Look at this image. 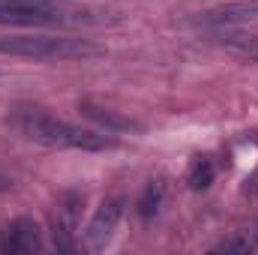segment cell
<instances>
[{"mask_svg":"<svg viewBox=\"0 0 258 255\" xmlns=\"http://www.w3.org/2000/svg\"><path fill=\"white\" fill-rule=\"evenodd\" d=\"M9 123L18 129L27 141L57 147V150H84V153H102L117 147V141L108 132L84 129L75 123H66L60 117H51L39 108H15L9 114Z\"/></svg>","mask_w":258,"mask_h":255,"instance_id":"cell-1","label":"cell"},{"mask_svg":"<svg viewBox=\"0 0 258 255\" xmlns=\"http://www.w3.org/2000/svg\"><path fill=\"white\" fill-rule=\"evenodd\" d=\"M102 9L69 6L66 0H0V24L12 27H78V24H108Z\"/></svg>","mask_w":258,"mask_h":255,"instance_id":"cell-2","label":"cell"},{"mask_svg":"<svg viewBox=\"0 0 258 255\" xmlns=\"http://www.w3.org/2000/svg\"><path fill=\"white\" fill-rule=\"evenodd\" d=\"M0 54L33 60H90L102 57L105 48L90 39L72 36H0Z\"/></svg>","mask_w":258,"mask_h":255,"instance_id":"cell-3","label":"cell"},{"mask_svg":"<svg viewBox=\"0 0 258 255\" xmlns=\"http://www.w3.org/2000/svg\"><path fill=\"white\" fill-rule=\"evenodd\" d=\"M120 219H123V201H120V198L102 201V204H99V210L93 213V219L87 222L84 234H81V237H84V246H87V249H93V252L105 249V246H108V240L114 237V231H117Z\"/></svg>","mask_w":258,"mask_h":255,"instance_id":"cell-4","label":"cell"},{"mask_svg":"<svg viewBox=\"0 0 258 255\" xmlns=\"http://www.w3.org/2000/svg\"><path fill=\"white\" fill-rule=\"evenodd\" d=\"M249 21H258V0H231V3L213 6L210 12L201 15V24H207V27L249 24Z\"/></svg>","mask_w":258,"mask_h":255,"instance_id":"cell-5","label":"cell"},{"mask_svg":"<svg viewBox=\"0 0 258 255\" xmlns=\"http://www.w3.org/2000/svg\"><path fill=\"white\" fill-rule=\"evenodd\" d=\"M42 231L33 219L21 216L9 225V237H6V249L9 252H18V255H33V252H42Z\"/></svg>","mask_w":258,"mask_h":255,"instance_id":"cell-6","label":"cell"},{"mask_svg":"<svg viewBox=\"0 0 258 255\" xmlns=\"http://www.w3.org/2000/svg\"><path fill=\"white\" fill-rule=\"evenodd\" d=\"M216 45H222L225 51L237 54V57H246V60H255L258 63V36L255 33H240V30H213L210 33Z\"/></svg>","mask_w":258,"mask_h":255,"instance_id":"cell-7","label":"cell"},{"mask_svg":"<svg viewBox=\"0 0 258 255\" xmlns=\"http://www.w3.org/2000/svg\"><path fill=\"white\" fill-rule=\"evenodd\" d=\"M165 180L162 177H156V180H150L147 186H144V195H141V201H138V213H141V219H150V216H156L159 213V207H162V201H165Z\"/></svg>","mask_w":258,"mask_h":255,"instance_id":"cell-8","label":"cell"},{"mask_svg":"<svg viewBox=\"0 0 258 255\" xmlns=\"http://www.w3.org/2000/svg\"><path fill=\"white\" fill-rule=\"evenodd\" d=\"M90 120H96V123H102L105 126V132H120V129H141L138 123H132V120H126V117H117L114 111H105V108H96V105H90V102H81L78 105Z\"/></svg>","mask_w":258,"mask_h":255,"instance_id":"cell-9","label":"cell"},{"mask_svg":"<svg viewBox=\"0 0 258 255\" xmlns=\"http://www.w3.org/2000/svg\"><path fill=\"white\" fill-rule=\"evenodd\" d=\"M213 177H216V165H213L210 159H195L192 168H189V174H186V183H189L192 189H207V186L213 183Z\"/></svg>","mask_w":258,"mask_h":255,"instance_id":"cell-10","label":"cell"},{"mask_svg":"<svg viewBox=\"0 0 258 255\" xmlns=\"http://www.w3.org/2000/svg\"><path fill=\"white\" fill-rule=\"evenodd\" d=\"M249 249H252L249 240H222L216 246V252H249Z\"/></svg>","mask_w":258,"mask_h":255,"instance_id":"cell-11","label":"cell"},{"mask_svg":"<svg viewBox=\"0 0 258 255\" xmlns=\"http://www.w3.org/2000/svg\"><path fill=\"white\" fill-rule=\"evenodd\" d=\"M0 189H9V180L6 177H0Z\"/></svg>","mask_w":258,"mask_h":255,"instance_id":"cell-12","label":"cell"}]
</instances>
